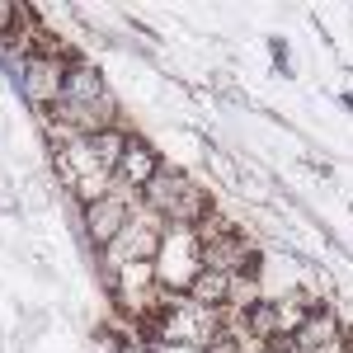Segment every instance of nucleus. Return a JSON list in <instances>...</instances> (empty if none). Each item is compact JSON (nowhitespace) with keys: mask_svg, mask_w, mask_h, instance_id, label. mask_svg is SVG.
Instances as JSON below:
<instances>
[{"mask_svg":"<svg viewBox=\"0 0 353 353\" xmlns=\"http://www.w3.org/2000/svg\"><path fill=\"white\" fill-rule=\"evenodd\" d=\"M330 339H344V325H339V316H334L330 306H321V311H311V321L292 334V349L311 353V349H321V344H330Z\"/></svg>","mask_w":353,"mask_h":353,"instance_id":"nucleus-11","label":"nucleus"},{"mask_svg":"<svg viewBox=\"0 0 353 353\" xmlns=\"http://www.w3.org/2000/svg\"><path fill=\"white\" fill-rule=\"evenodd\" d=\"M76 57H52V52H28L19 57V85L38 109H52L66 90V71Z\"/></svg>","mask_w":353,"mask_h":353,"instance_id":"nucleus-5","label":"nucleus"},{"mask_svg":"<svg viewBox=\"0 0 353 353\" xmlns=\"http://www.w3.org/2000/svg\"><path fill=\"white\" fill-rule=\"evenodd\" d=\"M141 208H151V212L165 217L170 226L198 231V221L212 212V198H208V189H203L193 174L174 170V165H161V174L141 189Z\"/></svg>","mask_w":353,"mask_h":353,"instance_id":"nucleus-1","label":"nucleus"},{"mask_svg":"<svg viewBox=\"0 0 353 353\" xmlns=\"http://www.w3.org/2000/svg\"><path fill=\"white\" fill-rule=\"evenodd\" d=\"M273 311H278V334L292 339L311 321V311H321V301L311 297V292H283V297H273Z\"/></svg>","mask_w":353,"mask_h":353,"instance_id":"nucleus-12","label":"nucleus"},{"mask_svg":"<svg viewBox=\"0 0 353 353\" xmlns=\"http://www.w3.org/2000/svg\"><path fill=\"white\" fill-rule=\"evenodd\" d=\"M311 353H349V339H330V344H321V349H311Z\"/></svg>","mask_w":353,"mask_h":353,"instance_id":"nucleus-15","label":"nucleus"},{"mask_svg":"<svg viewBox=\"0 0 353 353\" xmlns=\"http://www.w3.org/2000/svg\"><path fill=\"white\" fill-rule=\"evenodd\" d=\"M28 19V10H19V5H5V0H0V43H5V38H14V28L24 24Z\"/></svg>","mask_w":353,"mask_h":353,"instance_id":"nucleus-14","label":"nucleus"},{"mask_svg":"<svg viewBox=\"0 0 353 353\" xmlns=\"http://www.w3.org/2000/svg\"><path fill=\"white\" fill-rule=\"evenodd\" d=\"M156 174H161V156H156V146L141 141V137H128V151H123V161H118V170H113V179H118L123 189L141 193Z\"/></svg>","mask_w":353,"mask_h":353,"instance_id":"nucleus-9","label":"nucleus"},{"mask_svg":"<svg viewBox=\"0 0 353 353\" xmlns=\"http://www.w3.org/2000/svg\"><path fill=\"white\" fill-rule=\"evenodd\" d=\"M137 203H141V193L123 189V184L113 179L109 198H99V203H90V208H85V236H90V245H94V250H109L113 236L128 226V217H132Z\"/></svg>","mask_w":353,"mask_h":353,"instance_id":"nucleus-6","label":"nucleus"},{"mask_svg":"<svg viewBox=\"0 0 353 353\" xmlns=\"http://www.w3.org/2000/svg\"><path fill=\"white\" fill-rule=\"evenodd\" d=\"M221 311H208V306H198V301H170V311H161V339L165 344H174V349H208L212 339L221 334Z\"/></svg>","mask_w":353,"mask_h":353,"instance_id":"nucleus-4","label":"nucleus"},{"mask_svg":"<svg viewBox=\"0 0 353 353\" xmlns=\"http://www.w3.org/2000/svg\"><path fill=\"white\" fill-rule=\"evenodd\" d=\"M61 99L66 104H81V109H99L104 99H113L109 85H104V76L90 66V61H71V71H66V90H61Z\"/></svg>","mask_w":353,"mask_h":353,"instance_id":"nucleus-10","label":"nucleus"},{"mask_svg":"<svg viewBox=\"0 0 353 353\" xmlns=\"http://www.w3.org/2000/svg\"><path fill=\"white\" fill-rule=\"evenodd\" d=\"M165 231H170V221L137 203L128 226H123V231L113 236V245L104 250V269L118 273V269H128V264H151L156 250H161V241H165Z\"/></svg>","mask_w":353,"mask_h":353,"instance_id":"nucleus-3","label":"nucleus"},{"mask_svg":"<svg viewBox=\"0 0 353 353\" xmlns=\"http://www.w3.org/2000/svg\"><path fill=\"white\" fill-rule=\"evenodd\" d=\"M203 269H217V273H245V269H259L254 250L241 231H226V236H212L203 241Z\"/></svg>","mask_w":353,"mask_h":353,"instance_id":"nucleus-8","label":"nucleus"},{"mask_svg":"<svg viewBox=\"0 0 353 353\" xmlns=\"http://www.w3.org/2000/svg\"><path fill=\"white\" fill-rule=\"evenodd\" d=\"M151 269H156L161 292H189L193 278L203 273V241H198V231L170 226L161 250H156V259H151Z\"/></svg>","mask_w":353,"mask_h":353,"instance_id":"nucleus-2","label":"nucleus"},{"mask_svg":"<svg viewBox=\"0 0 353 353\" xmlns=\"http://www.w3.org/2000/svg\"><path fill=\"white\" fill-rule=\"evenodd\" d=\"M189 301L208 306V311H226L231 306V273H217V269H203L193 278V288L184 292Z\"/></svg>","mask_w":353,"mask_h":353,"instance_id":"nucleus-13","label":"nucleus"},{"mask_svg":"<svg viewBox=\"0 0 353 353\" xmlns=\"http://www.w3.org/2000/svg\"><path fill=\"white\" fill-rule=\"evenodd\" d=\"M113 292L123 306H132V311H156V306H170L161 292V283H156V269L151 264H128V269L109 273Z\"/></svg>","mask_w":353,"mask_h":353,"instance_id":"nucleus-7","label":"nucleus"}]
</instances>
